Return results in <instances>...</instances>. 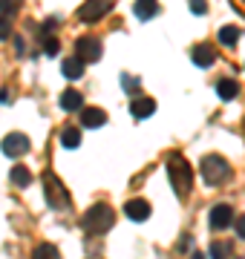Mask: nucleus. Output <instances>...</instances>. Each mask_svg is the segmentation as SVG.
I'll list each match as a JSON object with an SVG mask.
<instances>
[{
	"label": "nucleus",
	"mask_w": 245,
	"mask_h": 259,
	"mask_svg": "<svg viewBox=\"0 0 245 259\" xmlns=\"http://www.w3.org/2000/svg\"><path fill=\"white\" fill-rule=\"evenodd\" d=\"M113 225H115V213H113L110 204H104V202L93 204V207L81 216V228H84L87 233H93V236H104Z\"/></svg>",
	"instance_id": "1"
},
{
	"label": "nucleus",
	"mask_w": 245,
	"mask_h": 259,
	"mask_svg": "<svg viewBox=\"0 0 245 259\" xmlns=\"http://www.w3.org/2000/svg\"><path fill=\"white\" fill-rule=\"evenodd\" d=\"M168 176H170L173 190L185 199V196L190 193V187H193V170H190V164L179 156V153H170V158H168Z\"/></svg>",
	"instance_id": "2"
},
{
	"label": "nucleus",
	"mask_w": 245,
	"mask_h": 259,
	"mask_svg": "<svg viewBox=\"0 0 245 259\" xmlns=\"http://www.w3.org/2000/svg\"><path fill=\"white\" fill-rule=\"evenodd\" d=\"M199 173H202V179H205V185L217 187L222 185V182H228V176H231V164H228L222 156H205L202 161H199Z\"/></svg>",
	"instance_id": "3"
},
{
	"label": "nucleus",
	"mask_w": 245,
	"mask_h": 259,
	"mask_svg": "<svg viewBox=\"0 0 245 259\" xmlns=\"http://www.w3.org/2000/svg\"><path fill=\"white\" fill-rule=\"evenodd\" d=\"M44 196H47V204L52 210H61L69 204V193H66V187L58 182L55 173H44Z\"/></svg>",
	"instance_id": "4"
},
{
	"label": "nucleus",
	"mask_w": 245,
	"mask_h": 259,
	"mask_svg": "<svg viewBox=\"0 0 245 259\" xmlns=\"http://www.w3.org/2000/svg\"><path fill=\"white\" fill-rule=\"evenodd\" d=\"M75 58L81 61V64H95L98 58H101V40L93 35H81L75 40Z\"/></svg>",
	"instance_id": "5"
},
{
	"label": "nucleus",
	"mask_w": 245,
	"mask_h": 259,
	"mask_svg": "<svg viewBox=\"0 0 245 259\" xmlns=\"http://www.w3.org/2000/svg\"><path fill=\"white\" fill-rule=\"evenodd\" d=\"M29 139L23 136V133H9L6 139L0 141V150H3V156H9V158H20V156H26L29 153Z\"/></svg>",
	"instance_id": "6"
},
{
	"label": "nucleus",
	"mask_w": 245,
	"mask_h": 259,
	"mask_svg": "<svg viewBox=\"0 0 245 259\" xmlns=\"http://www.w3.org/2000/svg\"><path fill=\"white\" fill-rule=\"evenodd\" d=\"M110 12H113V3H110V0H93V3H84V6L78 9V20L95 23V20H101L104 15H110Z\"/></svg>",
	"instance_id": "7"
},
{
	"label": "nucleus",
	"mask_w": 245,
	"mask_h": 259,
	"mask_svg": "<svg viewBox=\"0 0 245 259\" xmlns=\"http://www.w3.org/2000/svg\"><path fill=\"white\" fill-rule=\"evenodd\" d=\"M234 207H231V204H214V210H211V228H214V231H225L228 225H234Z\"/></svg>",
	"instance_id": "8"
},
{
	"label": "nucleus",
	"mask_w": 245,
	"mask_h": 259,
	"mask_svg": "<svg viewBox=\"0 0 245 259\" xmlns=\"http://www.w3.org/2000/svg\"><path fill=\"white\" fill-rule=\"evenodd\" d=\"M190 61H193L199 69H208V66L217 61V49L211 47V44H196V47L190 49Z\"/></svg>",
	"instance_id": "9"
},
{
	"label": "nucleus",
	"mask_w": 245,
	"mask_h": 259,
	"mask_svg": "<svg viewBox=\"0 0 245 259\" xmlns=\"http://www.w3.org/2000/svg\"><path fill=\"white\" fill-rule=\"evenodd\" d=\"M124 213L130 216L133 222H147L150 219V204L144 202V199H130V202L124 204Z\"/></svg>",
	"instance_id": "10"
},
{
	"label": "nucleus",
	"mask_w": 245,
	"mask_h": 259,
	"mask_svg": "<svg viewBox=\"0 0 245 259\" xmlns=\"http://www.w3.org/2000/svg\"><path fill=\"white\" fill-rule=\"evenodd\" d=\"M153 112H156V101H153V98H133L130 101V115L136 121L150 118Z\"/></svg>",
	"instance_id": "11"
},
{
	"label": "nucleus",
	"mask_w": 245,
	"mask_h": 259,
	"mask_svg": "<svg viewBox=\"0 0 245 259\" xmlns=\"http://www.w3.org/2000/svg\"><path fill=\"white\" fill-rule=\"evenodd\" d=\"M81 124L90 130H98L107 124V112L98 110V107H87V110H81Z\"/></svg>",
	"instance_id": "12"
},
{
	"label": "nucleus",
	"mask_w": 245,
	"mask_h": 259,
	"mask_svg": "<svg viewBox=\"0 0 245 259\" xmlns=\"http://www.w3.org/2000/svg\"><path fill=\"white\" fill-rule=\"evenodd\" d=\"M133 15L139 20H150V18L159 15V3H156V0H136V3H133Z\"/></svg>",
	"instance_id": "13"
},
{
	"label": "nucleus",
	"mask_w": 245,
	"mask_h": 259,
	"mask_svg": "<svg viewBox=\"0 0 245 259\" xmlns=\"http://www.w3.org/2000/svg\"><path fill=\"white\" fill-rule=\"evenodd\" d=\"M61 110H64V112L84 110V95L78 93V90H66V93L61 95Z\"/></svg>",
	"instance_id": "14"
},
{
	"label": "nucleus",
	"mask_w": 245,
	"mask_h": 259,
	"mask_svg": "<svg viewBox=\"0 0 245 259\" xmlns=\"http://www.w3.org/2000/svg\"><path fill=\"white\" fill-rule=\"evenodd\" d=\"M217 95L222 101H234L236 95H239V83L234 78H222V81H217Z\"/></svg>",
	"instance_id": "15"
},
{
	"label": "nucleus",
	"mask_w": 245,
	"mask_h": 259,
	"mask_svg": "<svg viewBox=\"0 0 245 259\" xmlns=\"http://www.w3.org/2000/svg\"><path fill=\"white\" fill-rule=\"evenodd\" d=\"M61 72H64V78H69V81H78V78L84 75V64L72 55V58H66L64 64H61Z\"/></svg>",
	"instance_id": "16"
},
{
	"label": "nucleus",
	"mask_w": 245,
	"mask_h": 259,
	"mask_svg": "<svg viewBox=\"0 0 245 259\" xmlns=\"http://www.w3.org/2000/svg\"><path fill=\"white\" fill-rule=\"evenodd\" d=\"M58 139H61V147H64V150H75L78 144H81V130H75V127H64Z\"/></svg>",
	"instance_id": "17"
},
{
	"label": "nucleus",
	"mask_w": 245,
	"mask_h": 259,
	"mask_svg": "<svg viewBox=\"0 0 245 259\" xmlns=\"http://www.w3.org/2000/svg\"><path fill=\"white\" fill-rule=\"evenodd\" d=\"M208 256L211 259H231V245H228V242H211Z\"/></svg>",
	"instance_id": "18"
},
{
	"label": "nucleus",
	"mask_w": 245,
	"mask_h": 259,
	"mask_svg": "<svg viewBox=\"0 0 245 259\" xmlns=\"http://www.w3.org/2000/svg\"><path fill=\"white\" fill-rule=\"evenodd\" d=\"M9 176H12V182H15V185H18V187H26L29 182H32V173H29V170H26V167H23V164L12 167V173H9Z\"/></svg>",
	"instance_id": "19"
},
{
	"label": "nucleus",
	"mask_w": 245,
	"mask_h": 259,
	"mask_svg": "<svg viewBox=\"0 0 245 259\" xmlns=\"http://www.w3.org/2000/svg\"><path fill=\"white\" fill-rule=\"evenodd\" d=\"M32 259H61V253H58V248H55V245H49V242H44V245H38V248H35Z\"/></svg>",
	"instance_id": "20"
},
{
	"label": "nucleus",
	"mask_w": 245,
	"mask_h": 259,
	"mask_svg": "<svg viewBox=\"0 0 245 259\" xmlns=\"http://www.w3.org/2000/svg\"><path fill=\"white\" fill-rule=\"evenodd\" d=\"M236 40H239V29H236V26H222V29H219V44L234 47Z\"/></svg>",
	"instance_id": "21"
},
{
	"label": "nucleus",
	"mask_w": 245,
	"mask_h": 259,
	"mask_svg": "<svg viewBox=\"0 0 245 259\" xmlns=\"http://www.w3.org/2000/svg\"><path fill=\"white\" fill-rule=\"evenodd\" d=\"M58 49H61V44H58L55 37H47V40H44V52H47L49 58H55V55H58Z\"/></svg>",
	"instance_id": "22"
},
{
	"label": "nucleus",
	"mask_w": 245,
	"mask_h": 259,
	"mask_svg": "<svg viewBox=\"0 0 245 259\" xmlns=\"http://www.w3.org/2000/svg\"><path fill=\"white\" fill-rule=\"evenodd\" d=\"M6 37H12V20L0 18V40H6Z\"/></svg>",
	"instance_id": "23"
},
{
	"label": "nucleus",
	"mask_w": 245,
	"mask_h": 259,
	"mask_svg": "<svg viewBox=\"0 0 245 259\" xmlns=\"http://www.w3.org/2000/svg\"><path fill=\"white\" fill-rule=\"evenodd\" d=\"M190 12H193V15H205L208 3H202V0H190Z\"/></svg>",
	"instance_id": "24"
},
{
	"label": "nucleus",
	"mask_w": 245,
	"mask_h": 259,
	"mask_svg": "<svg viewBox=\"0 0 245 259\" xmlns=\"http://www.w3.org/2000/svg\"><path fill=\"white\" fill-rule=\"evenodd\" d=\"M234 228H236V236H239V239H245V216H236Z\"/></svg>",
	"instance_id": "25"
},
{
	"label": "nucleus",
	"mask_w": 245,
	"mask_h": 259,
	"mask_svg": "<svg viewBox=\"0 0 245 259\" xmlns=\"http://www.w3.org/2000/svg\"><path fill=\"white\" fill-rule=\"evenodd\" d=\"M121 83L127 90H139V78H130V75H121Z\"/></svg>",
	"instance_id": "26"
},
{
	"label": "nucleus",
	"mask_w": 245,
	"mask_h": 259,
	"mask_svg": "<svg viewBox=\"0 0 245 259\" xmlns=\"http://www.w3.org/2000/svg\"><path fill=\"white\" fill-rule=\"evenodd\" d=\"M52 29H55V20H47V23H44V29H40V32H44V35H52Z\"/></svg>",
	"instance_id": "27"
},
{
	"label": "nucleus",
	"mask_w": 245,
	"mask_h": 259,
	"mask_svg": "<svg viewBox=\"0 0 245 259\" xmlns=\"http://www.w3.org/2000/svg\"><path fill=\"white\" fill-rule=\"evenodd\" d=\"M15 49H18V55H23V49H26V44H23V37H15Z\"/></svg>",
	"instance_id": "28"
},
{
	"label": "nucleus",
	"mask_w": 245,
	"mask_h": 259,
	"mask_svg": "<svg viewBox=\"0 0 245 259\" xmlns=\"http://www.w3.org/2000/svg\"><path fill=\"white\" fill-rule=\"evenodd\" d=\"M12 101V93L9 90H0V104H9Z\"/></svg>",
	"instance_id": "29"
},
{
	"label": "nucleus",
	"mask_w": 245,
	"mask_h": 259,
	"mask_svg": "<svg viewBox=\"0 0 245 259\" xmlns=\"http://www.w3.org/2000/svg\"><path fill=\"white\" fill-rule=\"evenodd\" d=\"M185 248H190V236H185V239H179V250H185Z\"/></svg>",
	"instance_id": "30"
},
{
	"label": "nucleus",
	"mask_w": 245,
	"mask_h": 259,
	"mask_svg": "<svg viewBox=\"0 0 245 259\" xmlns=\"http://www.w3.org/2000/svg\"><path fill=\"white\" fill-rule=\"evenodd\" d=\"M190 259H205V256H202V253H193V256H190Z\"/></svg>",
	"instance_id": "31"
}]
</instances>
